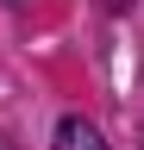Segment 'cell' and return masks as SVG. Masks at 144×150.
<instances>
[{"instance_id": "cell-1", "label": "cell", "mask_w": 144, "mask_h": 150, "mask_svg": "<svg viewBox=\"0 0 144 150\" xmlns=\"http://www.w3.org/2000/svg\"><path fill=\"white\" fill-rule=\"evenodd\" d=\"M57 150H106V138H100L88 119H75V112H69V119L57 125Z\"/></svg>"}, {"instance_id": "cell-2", "label": "cell", "mask_w": 144, "mask_h": 150, "mask_svg": "<svg viewBox=\"0 0 144 150\" xmlns=\"http://www.w3.org/2000/svg\"><path fill=\"white\" fill-rule=\"evenodd\" d=\"M113 6H125V0H113Z\"/></svg>"}]
</instances>
